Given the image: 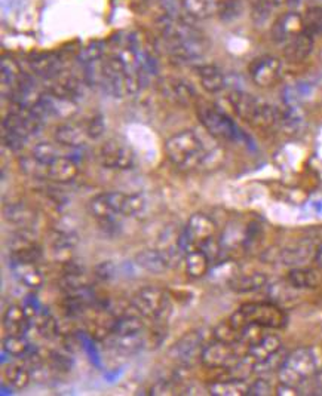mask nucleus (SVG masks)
I'll use <instances>...</instances> for the list:
<instances>
[{
  "label": "nucleus",
  "mask_w": 322,
  "mask_h": 396,
  "mask_svg": "<svg viewBox=\"0 0 322 396\" xmlns=\"http://www.w3.org/2000/svg\"><path fill=\"white\" fill-rule=\"evenodd\" d=\"M89 212L107 232L121 227L124 219L140 215L146 208V199L141 195H126L121 191H105L89 200Z\"/></svg>",
  "instance_id": "1"
},
{
  "label": "nucleus",
  "mask_w": 322,
  "mask_h": 396,
  "mask_svg": "<svg viewBox=\"0 0 322 396\" xmlns=\"http://www.w3.org/2000/svg\"><path fill=\"white\" fill-rule=\"evenodd\" d=\"M165 152L170 161L183 170L204 166L212 154L202 137L192 129H184L171 135L165 142Z\"/></svg>",
  "instance_id": "2"
},
{
  "label": "nucleus",
  "mask_w": 322,
  "mask_h": 396,
  "mask_svg": "<svg viewBox=\"0 0 322 396\" xmlns=\"http://www.w3.org/2000/svg\"><path fill=\"white\" fill-rule=\"evenodd\" d=\"M322 367L319 353L314 347H299L285 356L278 369L279 381L284 385L300 389L306 383L312 381Z\"/></svg>",
  "instance_id": "3"
},
{
  "label": "nucleus",
  "mask_w": 322,
  "mask_h": 396,
  "mask_svg": "<svg viewBox=\"0 0 322 396\" xmlns=\"http://www.w3.org/2000/svg\"><path fill=\"white\" fill-rule=\"evenodd\" d=\"M43 121L31 109L14 105L2 121L3 146L10 150H21L30 137L36 135L43 126Z\"/></svg>",
  "instance_id": "4"
},
{
  "label": "nucleus",
  "mask_w": 322,
  "mask_h": 396,
  "mask_svg": "<svg viewBox=\"0 0 322 396\" xmlns=\"http://www.w3.org/2000/svg\"><path fill=\"white\" fill-rule=\"evenodd\" d=\"M229 103L237 117L256 129H270L279 124V109L254 95L235 91L229 95Z\"/></svg>",
  "instance_id": "5"
},
{
  "label": "nucleus",
  "mask_w": 322,
  "mask_h": 396,
  "mask_svg": "<svg viewBox=\"0 0 322 396\" xmlns=\"http://www.w3.org/2000/svg\"><path fill=\"white\" fill-rule=\"evenodd\" d=\"M230 322L237 328H244L248 323H256L263 328L279 330L287 323V315L281 306L273 303H248L233 314Z\"/></svg>",
  "instance_id": "6"
},
{
  "label": "nucleus",
  "mask_w": 322,
  "mask_h": 396,
  "mask_svg": "<svg viewBox=\"0 0 322 396\" xmlns=\"http://www.w3.org/2000/svg\"><path fill=\"white\" fill-rule=\"evenodd\" d=\"M133 306L142 318L153 323H163L171 315L170 294L159 286L141 288L133 300Z\"/></svg>",
  "instance_id": "7"
},
{
  "label": "nucleus",
  "mask_w": 322,
  "mask_h": 396,
  "mask_svg": "<svg viewBox=\"0 0 322 396\" xmlns=\"http://www.w3.org/2000/svg\"><path fill=\"white\" fill-rule=\"evenodd\" d=\"M216 235L217 223L214 219L207 214L196 212L189 219L183 233L178 237V248L184 254L196 248H204L216 239Z\"/></svg>",
  "instance_id": "8"
},
{
  "label": "nucleus",
  "mask_w": 322,
  "mask_h": 396,
  "mask_svg": "<svg viewBox=\"0 0 322 396\" xmlns=\"http://www.w3.org/2000/svg\"><path fill=\"white\" fill-rule=\"evenodd\" d=\"M198 117L207 129L208 134L220 141H240L245 138L244 132L237 128L233 119H230L219 107L214 105H199L198 107Z\"/></svg>",
  "instance_id": "9"
},
{
  "label": "nucleus",
  "mask_w": 322,
  "mask_h": 396,
  "mask_svg": "<svg viewBox=\"0 0 322 396\" xmlns=\"http://www.w3.org/2000/svg\"><path fill=\"white\" fill-rule=\"evenodd\" d=\"M241 347H247L245 344H229L223 342H212L204 346L202 351L200 362L211 369H230L247 355V352H241Z\"/></svg>",
  "instance_id": "10"
},
{
  "label": "nucleus",
  "mask_w": 322,
  "mask_h": 396,
  "mask_svg": "<svg viewBox=\"0 0 322 396\" xmlns=\"http://www.w3.org/2000/svg\"><path fill=\"white\" fill-rule=\"evenodd\" d=\"M98 161L107 170H129L136 162V154L126 142L121 140H107L98 149Z\"/></svg>",
  "instance_id": "11"
},
{
  "label": "nucleus",
  "mask_w": 322,
  "mask_h": 396,
  "mask_svg": "<svg viewBox=\"0 0 322 396\" xmlns=\"http://www.w3.org/2000/svg\"><path fill=\"white\" fill-rule=\"evenodd\" d=\"M248 73L257 87L269 88L279 80L282 75V64L277 57H258L248 66Z\"/></svg>",
  "instance_id": "12"
},
{
  "label": "nucleus",
  "mask_w": 322,
  "mask_h": 396,
  "mask_svg": "<svg viewBox=\"0 0 322 396\" xmlns=\"http://www.w3.org/2000/svg\"><path fill=\"white\" fill-rule=\"evenodd\" d=\"M45 92L51 94L52 97L76 101L82 94V83L68 71H58L57 75L45 80Z\"/></svg>",
  "instance_id": "13"
},
{
  "label": "nucleus",
  "mask_w": 322,
  "mask_h": 396,
  "mask_svg": "<svg viewBox=\"0 0 322 396\" xmlns=\"http://www.w3.org/2000/svg\"><path fill=\"white\" fill-rule=\"evenodd\" d=\"M175 258V253L168 248L145 249L136 256V264L145 272L161 274L173 266Z\"/></svg>",
  "instance_id": "14"
},
{
  "label": "nucleus",
  "mask_w": 322,
  "mask_h": 396,
  "mask_svg": "<svg viewBox=\"0 0 322 396\" xmlns=\"http://www.w3.org/2000/svg\"><path fill=\"white\" fill-rule=\"evenodd\" d=\"M202 351H204L202 335L200 332L192 331L183 335V337L171 347L170 356L183 365H192L195 361H200Z\"/></svg>",
  "instance_id": "15"
},
{
  "label": "nucleus",
  "mask_w": 322,
  "mask_h": 396,
  "mask_svg": "<svg viewBox=\"0 0 322 396\" xmlns=\"http://www.w3.org/2000/svg\"><path fill=\"white\" fill-rule=\"evenodd\" d=\"M158 88L165 98H168L175 104L190 105L196 100V92L193 87L180 78H162L158 82Z\"/></svg>",
  "instance_id": "16"
},
{
  "label": "nucleus",
  "mask_w": 322,
  "mask_h": 396,
  "mask_svg": "<svg viewBox=\"0 0 322 396\" xmlns=\"http://www.w3.org/2000/svg\"><path fill=\"white\" fill-rule=\"evenodd\" d=\"M79 175V161L71 154H59L50 165H46V177L54 183H71Z\"/></svg>",
  "instance_id": "17"
},
{
  "label": "nucleus",
  "mask_w": 322,
  "mask_h": 396,
  "mask_svg": "<svg viewBox=\"0 0 322 396\" xmlns=\"http://www.w3.org/2000/svg\"><path fill=\"white\" fill-rule=\"evenodd\" d=\"M10 258L38 263L42 258V248L29 232H21L10 241Z\"/></svg>",
  "instance_id": "18"
},
{
  "label": "nucleus",
  "mask_w": 322,
  "mask_h": 396,
  "mask_svg": "<svg viewBox=\"0 0 322 396\" xmlns=\"http://www.w3.org/2000/svg\"><path fill=\"white\" fill-rule=\"evenodd\" d=\"M305 31V22H303V17L297 12L288 10L285 12L284 15H281L275 24H273V39L279 43H285L288 42L290 39H293L294 36L300 34Z\"/></svg>",
  "instance_id": "19"
},
{
  "label": "nucleus",
  "mask_w": 322,
  "mask_h": 396,
  "mask_svg": "<svg viewBox=\"0 0 322 396\" xmlns=\"http://www.w3.org/2000/svg\"><path fill=\"white\" fill-rule=\"evenodd\" d=\"M55 140L58 144L68 147L70 150H80L87 146L91 138L82 124L66 122L55 128Z\"/></svg>",
  "instance_id": "20"
},
{
  "label": "nucleus",
  "mask_w": 322,
  "mask_h": 396,
  "mask_svg": "<svg viewBox=\"0 0 322 396\" xmlns=\"http://www.w3.org/2000/svg\"><path fill=\"white\" fill-rule=\"evenodd\" d=\"M9 269L14 274V278L30 290H38L43 284V274L38 267V263L12 260L9 261Z\"/></svg>",
  "instance_id": "21"
},
{
  "label": "nucleus",
  "mask_w": 322,
  "mask_h": 396,
  "mask_svg": "<svg viewBox=\"0 0 322 396\" xmlns=\"http://www.w3.org/2000/svg\"><path fill=\"white\" fill-rule=\"evenodd\" d=\"M29 67L34 76L42 78L43 80L52 78L58 71L63 70L61 58L54 52H39L31 55L29 58Z\"/></svg>",
  "instance_id": "22"
},
{
  "label": "nucleus",
  "mask_w": 322,
  "mask_h": 396,
  "mask_svg": "<svg viewBox=\"0 0 322 396\" xmlns=\"http://www.w3.org/2000/svg\"><path fill=\"white\" fill-rule=\"evenodd\" d=\"M314 51V36L306 31L294 36L293 39L284 43V57L291 63H300Z\"/></svg>",
  "instance_id": "23"
},
{
  "label": "nucleus",
  "mask_w": 322,
  "mask_h": 396,
  "mask_svg": "<svg viewBox=\"0 0 322 396\" xmlns=\"http://www.w3.org/2000/svg\"><path fill=\"white\" fill-rule=\"evenodd\" d=\"M3 328L6 334L26 335L30 331L31 322L27 318L26 310L20 305H10L3 314Z\"/></svg>",
  "instance_id": "24"
},
{
  "label": "nucleus",
  "mask_w": 322,
  "mask_h": 396,
  "mask_svg": "<svg viewBox=\"0 0 322 396\" xmlns=\"http://www.w3.org/2000/svg\"><path fill=\"white\" fill-rule=\"evenodd\" d=\"M281 349H282V343H281V339L278 337V335L266 334L263 339L248 347L247 356L251 359L254 365H257L260 362L266 361L268 358H270L272 355H275Z\"/></svg>",
  "instance_id": "25"
},
{
  "label": "nucleus",
  "mask_w": 322,
  "mask_h": 396,
  "mask_svg": "<svg viewBox=\"0 0 322 396\" xmlns=\"http://www.w3.org/2000/svg\"><path fill=\"white\" fill-rule=\"evenodd\" d=\"M268 284V278L261 272H245L233 274L229 279V288L235 293H253L263 288Z\"/></svg>",
  "instance_id": "26"
},
{
  "label": "nucleus",
  "mask_w": 322,
  "mask_h": 396,
  "mask_svg": "<svg viewBox=\"0 0 322 396\" xmlns=\"http://www.w3.org/2000/svg\"><path fill=\"white\" fill-rule=\"evenodd\" d=\"M0 80H2V92L5 97H9L10 92L18 85V82L26 75L21 70V66L10 57H2L0 59Z\"/></svg>",
  "instance_id": "27"
},
{
  "label": "nucleus",
  "mask_w": 322,
  "mask_h": 396,
  "mask_svg": "<svg viewBox=\"0 0 322 396\" xmlns=\"http://www.w3.org/2000/svg\"><path fill=\"white\" fill-rule=\"evenodd\" d=\"M196 75L200 82V87L208 94H219L226 85L224 75L221 70L212 64H202L196 67Z\"/></svg>",
  "instance_id": "28"
},
{
  "label": "nucleus",
  "mask_w": 322,
  "mask_h": 396,
  "mask_svg": "<svg viewBox=\"0 0 322 396\" xmlns=\"http://www.w3.org/2000/svg\"><path fill=\"white\" fill-rule=\"evenodd\" d=\"M184 263H186V273L193 279H199L202 276H205L210 270V263L211 258L202 248H196L189 251L184 254Z\"/></svg>",
  "instance_id": "29"
},
{
  "label": "nucleus",
  "mask_w": 322,
  "mask_h": 396,
  "mask_svg": "<svg viewBox=\"0 0 322 396\" xmlns=\"http://www.w3.org/2000/svg\"><path fill=\"white\" fill-rule=\"evenodd\" d=\"M208 390L214 396H245L248 395L249 385L244 379L229 377L211 383Z\"/></svg>",
  "instance_id": "30"
},
{
  "label": "nucleus",
  "mask_w": 322,
  "mask_h": 396,
  "mask_svg": "<svg viewBox=\"0 0 322 396\" xmlns=\"http://www.w3.org/2000/svg\"><path fill=\"white\" fill-rule=\"evenodd\" d=\"M2 347L6 355L15 359H26L36 351L34 346L27 340L26 335H14V334H6Z\"/></svg>",
  "instance_id": "31"
},
{
  "label": "nucleus",
  "mask_w": 322,
  "mask_h": 396,
  "mask_svg": "<svg viewBox=\"0 0 322 396\" xmlns=\"http://www.w3.org/2000/svg\"><path fill=\"white\" fill-rule=\"evenodd\" d=\"M5 217L8 221L14 223L17 226L21 227H27V226H33L38 220V214L34 212V210H31L27 203H12V205L5 208Z\"/></svg>",
  "instance_id": "32"
},
{
  "label": "nucleus",
  "mask_w": 322,
  "mask_h": 396,
  "mask_svg": "<svg viewBox=\"0 0 322 396\" xmlns=\"http://www.w3.org/2000/svg\"><path fill=\"white\" fill-rule=\"evenodd\" d=\"M314 256H315V249H312L311 245L300 244L281 249L278 258L282 264H287V266H300V264L306 263Z\"/></svg>",
  "instance_id": "33"
},
{
  "label": "nucleus",
  "mask_w": 322,
  "mask_h": 396,
  "mask_svg": "<svg viewBox=\"0 0 322 396\" xmlns=\"http://www.w3.org/2000/svg\"><path fill=\"white\" fill-rule=\"evenodd\" d=\"M288 284H291L297 290L302 288H316L322 282V276L315 269H303V267H295L288 273L287 278Z\"/></svg>",
  "instance_id": "34"
},
{
  "label": "nucleus",
  "mask_w": 322,
  "mask_h": 396,
  "mask_svg": "<svg viewBox=\"0 0 322 396\" xmlns=\"http://www.w3.org/2000/svg\"><path fill=\"white\" fill-rule=\"evenodd\" d=\"M3 376L12 388L24 389L30 383V368L26 362H9L3 368Z\"/></svg>",
  "instance_id": "35"
},
{
  "label": "nucleus",
  "mask_w": 322,
  "mask_h": 396,
  "mask_svg": "<svg viewBox=\"0 0 322 396\" xmlns=\"http://www.w3.org/2000/svg\"><path fill=\"white\" fill-rule=\"evenodd\" d=\"M183 8L189 17L205 20L216 14L217 0H183Z\"/></svg>",
  "instance_id": "36"
},
{
  "label": "nucleus",
  "mask_w": 322,
  "mask_h": 396,
  "mask_svg": "<svg viewBox=\"0 0 322 396\" xmlns=\"http://www.w3.org/2000/svg\"><path fill=\"white\" fill-rule=\"evenodd\" d=\"M242 334H244V330L235 327L230 322V319L219 323V325L214 328V339L223 342V343H229V344L242 343Z\"/></svg>",
  "instance_id": "37"
},
{
  "label": "nucleus",
  "mask_w": 322,
  "mask_h": 396,
  "mask_svg": "<svg viewBox=\"0 0 322 396\" xmlns=\"http://www.w3.org/2000/svg\"><path fill=\"white\" fill-rule=\"evenodd\" d=\"M78 244V237L75 233H67V232H54L51 235V248L54 253L61 257L68 256L73 248Z\"/></svg>",
  "instance_id": "38"
},
{
  "label": "nucleus",
  "mask_w": 322,
  "mask_h": 396,
  "mask_svg": "<svg viewBox=\"0 0 322 396\" xmlns=\"http://www.w3.org/2000/svg\"><path fill=\"white\" fill-rule=\"evenodd\" d=\"M59 154H61V152L57 149V146L47 141L36 144L31 150V158L45 166V177H46V165H50L55 158H58Z\"/></svg>",
  "instance_id": "39"
},
{
  "label": "nucleus",
  "mask_w": 322,
  "mask_h": 396,
  "mask_svg": "<svg viewBox=\"0 0 322 396\" xmlns=\"http://www.w3.org/2000/svg\"><path fill=\"white\" fill-rule=\"evenodd\" d=\"M242 0H217L216 14L221 21H233L241 15Z\"/></svg>",
  "instance_id": "40"
},
{
  "label": "nucleus",
  "mask_w": 322,
  "mask_h": 396,
  "mask_svg": "<svg viewBox=\"0 0 322 396\" xmlns=\"http://www.w3.org/2000/svg\"><path fill=\"white\" fill-rule=\"evenodd\" d=\"M104 55H105V45L103 42H92L88 46L82 47L78 58L83 66H87L89 63L98 61V59H101Z\"/></svg>",
  "instance_id": "41"
},
{
  "label": "nucleus",
  "mask_w": 322,
  "mask_h": 396,
  "mask_svg": "<svg viewBox=\"0 0 322 396\" xmlns=\"http://www.w3.org/2000/svg\"><path fill=\"white\" fill-rule=\"evenodd\" d=\"M305 22V31L311 36H315L322 31V8L312 6L306 10L303 17Z\"/></svg>",
  "instance_id": "42"
},
{
  "label": "nucleus",
  "mask_w": 322,
  "mask_h": 396,
  "mask_svg": "<svg viewBox=\"0 0 322 396\" xmlns=\"http://www.w3.org/2000/svg\"><path fill=\"white\" fill-rule=\"evenodd\" d=\"M82 125L83 128H85L87 134L91 140H98L104 134L105 124H104V119L101 115H92L87 117L85 121L82 122Z\"/></svg>",
  "instance_id": "43"
},
{
  "label": "nucleus",
  "mask_w": 322,
  "mask_h": 396,
  "mask_svg": "<svg viewBox=\"0 0 322 396\" xmlns=\"http://www.w3.org/2000/svg\"><path fill=\"white\" fill-rule=\"evenodd\" d=\"M272 10L273 8L266 2V0H256L251 9V17L254 24H257V26H263V24H266L272 15Z\"/></svg>",
  "instance_id": "44"
},
{
  "label": "nucleus",
  "mask_w": 322,
  "mask_h": 396,
  "mask_svg": "<svg viewBox=\"0 0 322 396\" xmlns=\"http://www.w3.org/2000/svg\"><path fill=\"white\" fill-rule=\"evenodd\" d=\"M51 365L58 369V371H67L71 369V365H73V358H71L70 352L64 351V349H59V351H54L51 352Z\"/></svg>",
  "instance_id": "45"
},
{
  "label": "nucleus",
  "mask_w": 322,
  "mask_h": 396,
  "mask_svg": "<svg viewBox=\"0 0 322 396\" xmlns=\"http://www.w3.org/2000/svg\"><path fill=\"white\" fill-rule=\"evenodd\" d=\"M270 393H272L270 383L263 379L256 380L253 385H249V390H248L249 396H266Z\"/></svg>",
  "instance_id": "46"
},
{
  "label": "nucleus",
  "mask_w": 322,
  "mask_h": 396,
  "mask_svg": "<svg viewBox=\"0 0 322 396\" xmlns=\"http://www.w3.org/2000/svg\"><path fill=\"white\" fill-rule=\"evenodd\" d=\"M95 274L98 276L100 279L103 281H109L112 279L113 276L116 274V267H115V264L112 261H105V263H101L100 266H97V269H95Z\"/></svg>",
  "instance_id": "47"
},
{
  "label": "nucleus",
  "mask_w": 322,
  "mask_h": 396,
  "mask_svg": "<svg viewBox=\"0 0 322 396\" xmlns=\"http://www.w3.org/2000/svg\"><path fill=\"white\" fill-rule=\"evenodd\" d=\"M266 2L273 8V9H282V8H293L299 0H266Z\"/></svg>",
  "instance_id": "48"
},
{
  "label": "nucleus",
  "mask_w": 322,
  "mask_h": 396,
  "mask_svg": "<svg viewBox=\"0 0 322 396\" xmlns=\"http://www.w3.org/2000/svg\"><path fill=\"white\" fill-rule=\"evenodd\" d=\"M312 383H314V392L322 393V367L319 368L316 376L312 379Z\"/></svg>",
  "instance_id": "49"
},
{
  "label": "nucleus",
  "mask_w": 322,
  "mask_h": 396,
  "mask_svg": "<svg viewBox=\"0 0 322 396\" xmlns=\"http://www.w3.org/2000/svg\"><path fill=\"white\" fill-rule=\"evenodd\" d=\"M314 260H315V263H316V266H318L319 269H322V244L318 245V248L315 249Z\"/></svg>",
  "instance_id": "50"
}]
</instances>
